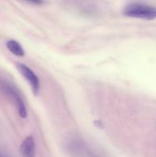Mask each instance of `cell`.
Masks as SVG:
<instances>
[{"label":"cell","mask_w":156,"mask_h":157,"mask_svg":"<svg viewBox=\"0 0 156 157\" xmlns=\"http://www.w3.org/2000/svg\"><path fill=\"white\" fill-rule=\"evenodd\" d=\"M17 68L18 72L21 74V75L25 78V80L28 81V83L29 84L33 94L38 95L40 91V79L37 76V75L29 66L21 63H17Z\"/></svg>","instance_id":"2"},{"label":"cell","mask_w":156,"mask_h":157,"mask_svg":"<svg viewBox=\"0 0 156 157\" xmlns=\"http://www.w3.org/2000/svg\"><path fill=\"white\" fill-rule=\"evenodd\" d=\"M123 14L126 17L140 18L144 20H154L156 18V6L143 3H131L123 9Z\"/></svg>","instance_id":"1"},{"label":"cell","mask_w":156,"mask_h":157,"mask_svg":"<svg viewBox=\"0 0 156 157\" xmlns=\"http://www.w3.org/2000/svg\"><path fill=\"white\" fill-rule=\"evenodd\" d=\"M6 48L7 50L12 52L14 55L16 56H19V57H22L25 55V52H24V49L22 48V46L17 41V40H9L6 41Z\"/></svg>","instance_id":"5"},{"label":"cell","mask_w":156,"mask_h":157,"mask_svg":"<svg viewBox=\"0 0 156 157\" xmlns=\"http://www.w3.org/2000/svg\"><path fill=\"white\" fill-rule=\"evenodd\" d=\"M28 2H30L32 4H36V5H40L43 3V0H26Z\"/></svg>","instance_id":"6"},{"label":"cell","mask_w":156,"mask_h":157,"mask_svg":"<svg viewBox=\"0 0 156 157\" xmlns=\"http://www.w3.org/2000/svg\"><path fill=\"white\" fill-rule=\"evenodd\" d=\"M20 154L22 157L36 156V143L32 136H28L24 139L20 145Z\"/></svg>","instance_id":"3"},{"label":"cell","mask_w":156,"mask_h":157,"mask_svg":"<svg viewBox=\"0 0 156 157\" xmlns=\"http://www.w3.org/2000/svg\"><path fill=\"white\" fill-rule=\"evenodd\" d=\"M7 90H8V92L10 93V95L13 97V98L16 101V104H17V111H18L19 116L21 118L25 119L28 114H27V109H26V106H25L24 101L22 100V98H20V96L16 91H14L11 87H7Z\"/></svg>","instance_id":"4"},{"label":"cell","mask_w":156,"mask_h":157,"mask_svg":"<svg viewBox=\"0 0 156 157\" xmlns=\"http://www.w3.org/2000/svg\"><path fill=\"white\" fill-rule=\"evenodd\" d=\"M0 157H7V156H6V155H4L3 153H1V152H0Z\"/></svg>","instance_id":"7"}]
</instances>
